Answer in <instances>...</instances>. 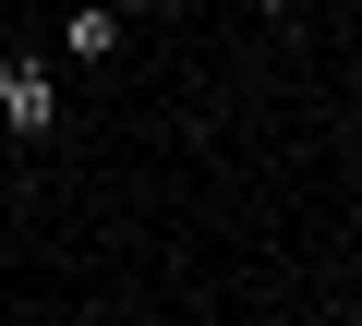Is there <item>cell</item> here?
Here are the masks:
<instances>
[{
  "mask_svg": "<svg viewBox=\"0 0 362 326\" xmlns=\"http://www.w3.org/2000/svg\"><path fill=\"white\" fill-rule=\"evenodd\" d=\"M49 121H61V85L25 61V73H13V97H0V133H13V145H49Z\"/></svg>",
  "mask_w": 362,
  "mask_h": 326,
  "instance_id": "6da1fadb",
  "label": "cell"
},
{
  "mask_svg": "<svg viewBox=\"0 0 362 326\" xmlns=\"http://www.w3.org/2000/svg\"><path fill=\"white\" fill-rule=\"evenodd\" d=\"M61 49L73 61H109L121 49V0H73V13H61Z\"/></svg>",
  "mask_w": 362,
  "mask_h": 326,
  "instance_id": "7a4b0ae2",
  "label": "cell"
},
{
  "mask_svg": "<svg viewBox=\"0 0 362 326\" xmlns=\"http://www.w3.org/2000/svg\"><path fill=\"white\" fill-rule=\"evenodd\" d=\"M121 13H169V0H121Z\"/></svg>",
  "mask_w": 362,
  "mask_h": 326,
  "instance_id": "3957f363",
  "label": "cell"
},
{
  "mask_svg": "<svg viewBox=\"0 0 362 326\" xmlns=\"http://www.w3.org/2000/svg\"><path fill=\"white\" fill-rule=\"evenodd\" d=\"M254 13H290V0H254Z\"/></svg>",
  "mask_w": 362,
  "mask_h": 326,
  "instance_id": "277c9868",
  "label": "cell"
}]
</instances>
